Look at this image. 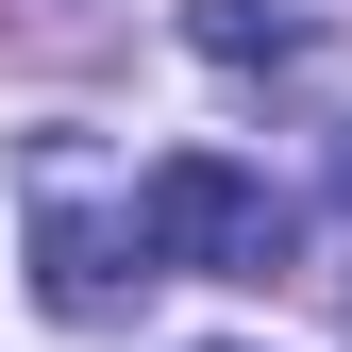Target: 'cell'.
Instances as JSON below:
<instances>
[{"label":"cell","mask_w":352,"mask_h":352,"mask_svg":"<svg viewBox=\"0 0 352 352\" xmlns=\"http://www.w3.org/2000/svg\"><path fill=\"white\" fill-rule=\"evenodd\" d=\"M135 235H151V269H201V285H269L285 252H302V218H285V185H252L235 151H168L151 185H135Z\"/></svg>","instance_id":"cell-1"},{"label":"cell","mask_w":352,"mask_h":352,"mask_svg":"<svg viewBox=\"0 0 352 352\" xmlns=\"http://www.w3.org/2000/svg\"><path fill=\"white\" fill-rule=\"evenodd\" d=\"M34 285H51V319H118V302L151 285V235H135V201H84V168L51 151L34 168Z\"/></svg>","instance_id":"cell-2"},{"label":"cell","mask_w":352,"mask_h":352,"mask_svg":"<svg viewBox=\"0 0 352 352\" xmlns=\"http://www.w3.org/2000/svg\"><path fill=\"white\" fill-rule=\"evenodd\" d=\"M201 51H218V67H285L302 34H285V17H252V0H201Z\"/></svg>","instance_id":"cell-3"},{"label":"cell","mask_w":352,"mask_h":352,"mask_svg":"<svg viewBox=\"0 0 352 352\" xmlns=\"http://www.w3.org/2000/svg\"><path fill=\"white\" fill-rule=\"evenodd\" d=\"M336 201H352V151H336Z\"/></svg>","instance_id":"cell-4"}]
</instances>
